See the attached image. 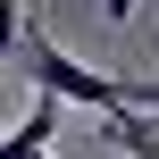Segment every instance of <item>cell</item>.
Masks as SVG:
<instances>
[{
  "instance_id": "1",
  "label": "cell",
  "mask_w": 159,
  "mask_h": 159,
  "mask_svg": "<svg viewBox=\"0 0 159 159\" xmlns=\"http://www.w3.org/2000/svg\"><path fill=\"white\" fill-rule=\"evenodd\" d=\"M17 67L34 75V92H50V101H67V109H126V75H101V67H84V59H67L59 50V34L50 25H34L25 17V42H17Z\"/></svg>"
},
{
  "instance_id": "2",
  "label": "cell",
  "mask_w": 159,
  "mask_h": 159,
  "mask_svg": "<svg viewBox=\"0 0 159 159\" xmlns=\"http://www.w3.org/2000/svg\"><path fill=\"white\" fill-rule=\"evenodd\" d=\"M59 109H67V101L34 92V109H25L8 134H0V159H42V151H50V134H59Z\"/></svg>"
},
{
  "instance_id": "3",
  "label": "cell",
  "mask_w": 159,
  "mask_h": 159,
  "mask_svg": "<svg viewBox=\"0 0 159 159\" xmlns=\"http://www.w3.org/2000/svg\"><path fill=\"white\" fill-rule=\"evenodd\" d=\"M101 126H109V143H117V151H134V159H159V117H151V109H109Z\"/></svg>"
},
{
  "instance_id": "4",
  "label": "cell",
  "mask_w": 159,
  "mask_h": 159,
  "mask_svg": "<svg viewBox=\"0 0 159 159\" xmlns=\"http://www.w3.org/2000/svg\"><path fill=\"white\" fill-rule=\"evenodd\" d=\"M25 42V0H0V59H17Z\"/></svg>"
},
{
  "instance_id": "5",
  "label": "cell",
  "mask_w": 159,
  "mask_h": 159,
  "mask_svg": "<svg viewBox=\"0 0 159 159\" xmlns=\"http://www.w3.org/2000/svg\"><path fill=\"white\" fill-rule=\"evenodd\" d=\"M126 109H151V117H159V75H143V84L126 75Z\"/></svg>"
},
{
  "instance_id": "6",
  "label": "cell",
  "mask_w": 159,
  "mask_h": 159,
  "mask_svg": "<svg viewBox=\"0 0 159 159\" xmlns=\"http://www.w3.org/2000/svg\"><path fill=\"white\" fill-rule=\"evenodd\" d=\"M101 17L109 25H134V0H101Z\"/></svg>"
},
{
  "instance_id": "7",
  "label": "cell",
  "mask_w": 159,
  "mask_h": 159,
  "mask_svg": "<svg viewBox=\"0 0 159 159\" xmlns=\"http://www.w3.org/2000/svg\"><path fill=\"white\" fill-rule=\"evenodd\" d=\"M42 159H50V151H42Z\"/></svg>"
}]
</instances>
